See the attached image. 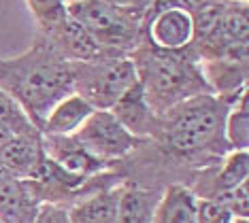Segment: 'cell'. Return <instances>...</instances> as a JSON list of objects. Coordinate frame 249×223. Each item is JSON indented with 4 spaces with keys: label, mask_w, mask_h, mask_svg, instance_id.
Returning <instances> with one entry per match:
<instances>
[{
    "label": "cell",
    "mask_w": 249,
    "mask_h": 223,
    "mask_svg": "<svg viewBox=\"0 0 249 223\" xmlns=\"http://www.w3.org/2000/svg\"><path fill=\"white\" fill-rule=\"evenodd\" d=\"M0 89L18 102L41 132L49 111L75 91L71 62L38 34L32 47L18 58H0Z\"/></svg>",
    "instance_id": "cell-1"
},
{
    "label": "cell",
    "mask_w": 249,
    "mask_h": 223,
    "mask_svg": "<svg viewBox=\"0 0 249 223\" xmlns=\"http://www.w3.org/2000/svg\"><path fill=\"white\" fill-rule=\"evenodd\" d=\"M105 2L113 4V7L132 11V13H137L139 17H145V13L149 11V7H151V2H154V0H105Z\"/></svg>",
    "instance_id": "cell-24"
},
{
    "label": "cell",
    "mask_w": 249,
    "mask_h": 223,
    "mask_svg": "<svg viewBox=\"0 0 249 223\" xmlns=\"http://www.w3.org/2000/svg\"><path fill=\"white\" fill-rule=\"evenodd\" d=\"M0 223H2V221H0Z\"/></svg>",
    "instance_id": "cell-28"
},
{
    "label": "cell",
    "mask_w": 249,
    "mask_h": 223,
    "mask_svg": "<svg viewBox=\"0 0 249 223\" xmlns=\"http://www.w3.org/2000/svg\"><path fill=\"white\" fill-rule=\"evenodd\" d=\"M109 111L117 117V121H120L130 134L137 136V138H151L158 130L160 115H156V113L151 111V106L147 104L143 87H141L139 81L134 83Z\"/></svg>",
    "instance_id": "cell-10"
},
{
    "label": "cell",
    "mask_w": 249,
    "mask_h": 223,
    "mask_svg": "<svg viewBox=\"0 0 249 223\" xmlns=\"http://www.w3.org/2000/svg\"><path fill=\"white\" fill-rule=\"evenodd\" d=\"M72 136L94 157L107 164H115L130 155L143 140L130 134L111 111H94Z\"/></svg>",
    "instance_id": "cell-5"
},
{
    "label": "cell",
    "mask_w": 249,
    "mask_h": 223,
    "mask_svg": "<svg viewBox=\"0 0 249 223\" xmlns=\"http://www.w3.org/2000/svg\"><path fill=\"white\" fill-rule=\"evenodd\" d=\"M164 189L122 183L115 223H151Z\"/></svg>",
    "instance_id": "cell-12"
},
{
    "label": "cell",
    "mask_w": 249,
    "mask_h": 223,
    "mask_svg": "<svg viewBox=\"0 0 249 223\" xmlns=\"http://www.w3.org/2000/svg\"><path fill=\"white\" fill-rule=\"evenodd\" d=\"M41 202L32 196L26 179H18L0 162V221L32 223Z\"/></svg>",
    "instance_id": "cell-9"
},
{
    "label": "cell",
    "mask_w": 249,
    "mask_h": 223,
    "mask_svg": "<svg viewBox=\"0 0 249 223\" xmlns=\"http://www.w3.org/2000/svg\"><path fill=\"white\" fill-rule=\"evenodd\" d=\"M32 13H35L41 32L49 30L60 19L69 15V2L66 0H28Z\"/></svg>",
    "instance_id": "cell-20"
},
{
    "label": "cell",
    "mask_w": 249,
    "mask_h": 223,
    "mask_svg": "<svg viewBox=\"0 0 249 223\" xmlns=\"http://www.w3.org/2000/svg\"><path fill=\"white\" fill-rule=\"evenodd\" d=\"M69 15L77 19L105 49L130 55L143 38V17L132 11L113 7L105 0L69 2Z\"/></svg>",
    "instance_id": "cell-3"
},
{
    "label": "cell",
    "mask_w": 249,
    "mask_h": 223,
    "mask_svg": "<svg viewBox=\"0 0 249 223\" xmlns=\"http://www.w3.org/2000/svg\"><path fill=\"white\" fill-rule=\"evenodd\" d=\"M120 189L122 185L107 187V189L94 191L89 196L72 202L66 208L71 221L72 223H115Z\"/></svg>",
    "instance_id": "cell-13"
},
{
    "label": "cell",
    "mask_w": 249,
    "mask_h": 223,
    "mask_svg": "<svg viewBox=\"0 0 249 223\" xmlns=\"http://www.w3.org/2000/svg\"><path fill=\"white\" fill-rule=\"evenodd\" d=\"M211 200L222 202L236 219H249V183L247 181H243L239 185L217 193V196Z\"/></svg>",
    "instance_id": "cell-21"
},
{
    "label": "cell",
    "mask_w": 249,
    "mask_h": 223,
    "mask_svg": "<svg viewBox=\"0 0 249 223\" xmlns=\"http://www.w3.org/2000/svg\"><path fill=\"white\" fill-rule=\"evenodd\" d=\"M96 108H92L79 94L72 91L64 100H60L45 119L41 134H53V136H69L75 134L83 121L92 115Z\"/></svg>",
    "instance_id": "cell-14"
},
{
    "label": "cell",
    "mask_w": 249,
    "mask_h": 223,
    "mask_svg": "<svg viewBox=\"0 0 249 223\" xmlns=\"http://www.w3.org/2000/svg\"><path fill=\"white\" fill-rule=\"evenodd\" d=\"M0 123L9 125L15 134H32L38 130L32 125V121L26 117V113L18 106V102L9 98L2 89H0Z\"/></svg>",
    "instance_id": "cell-19"
},
{
    "label": "cell",
    "mask_w": 249,
    "mask_h": 223,
    "mask_svg": "<svg viewBox=\"0 0 249 223\" xmlns=\"http://www.w3.org/2000/svg\"><path fill=\"white\" fill-rule=\"evenodd\" d=\"M224 134L232 151L249 149V87L243 89L239 98L230 104L224 121Z\"/></svg>",
    "instance_id": "cell-17"
},
{
    "label": "cell",
    "mask_w": 249,
    "mask_h": 223,
    "mask_svg": "<svg viewBox=\"0 0 249 223\" xmlns=\"http://www.w3.org/2000/svg\"><path fill=\"white\" fill-rule=\"evenodd\" d=\"M72 89L96 111H109L139 81L130 55L98 62H71Z\"/></svg>",
    "instance_id": "cell-4"
},
{
    "label": "cell",
    "mask_w": 249,
    "mask_h": 223,
    "mask_svg": "<svg viewBox=\"0 0 249 223\" xmlns=\"http://www.w3.org/2000/svg\"><path fill=\"white\" fill-rule=\"evenodd\" d=\"M45 159L43 134H15L4 145H0V162L18 179H32Z\"/></svg>",
    "instance_id": "cell-11"
},
{
    "label": "cell",
    "mask_w": 249,
    "mask_h": 223,
    "mask_svg": "<svg viewBox=\"0 0 249 223\" xmlns=\"http://www.w3.org/2000/svg\"><path fill=\"white\" fill-rule=\"evenodd\" d=\"M247 2H232L226 0L224 19H222V36L226 41L247 43L249 38V13Z\"/></svg>",
    "instance_id": "cell-18"
},
{
    "label": "cell",
    "mask_w": 249,
    "mask_h": 223,
    "mask_svg": "<svg viewBox=\"0 0 249 223\" xmlns=\"http://www.w3.org/2000/svg\"><path fill=\"white\" fill-rule=\"evenodd\" d=\"M15 132L9 128V125H4V123H0V145H4L9 138H13Z\"/></svg>",
    "instance_id": "cell-25"
},
{
    "label": "cell",
    "mask_w": 249,
    "mask_h": 223,
    "mask_svg": "<svg viewBox=\"0 0 249 223\" xmlns=\"http://www.w3.org/2000/svg\"><path fill=\"white\" fill-rule=\"evenodd\" d=\"M200 70L205 74L209 87L215 96H239L247 85V62H232V60H213L200 62Z\"/></svg>",
    "instance_id": "cell-15"
},
{
    "label": "cell",
    "mask_w": 249,
    "mask_h": 223,
    "mask_svg": "<svg viewBox=\"0 0 249 223\" xmlns=\"http://www.w3.org/2000/svg\"><path fill=\"white\" fill-rule=\"evenodd\" d=\"M234 223H247V219H236Z\"/></svg>",
    "instance_id": "cell-26"
},
{
    "label": "cell",
    "mask_w": 249,
    "mask_h": 223,
    "mask_svg": "<svg viewBox=\"0 0 249 223\" xmlns=\"http://www.w3.org/2000/svg\"><path fill=\"white\" fill-rule=\"evenodd\" d=\"M236 217L222 202L211 198H196V223H234Z\"/></svg>",
    "instance_id": "cell-22"
},
{
    "label": "cell",
    "mask_w": 249,
    "mask_h": 223,
    "mask_svg": "<svg viewBox=\"0 0 249 223\" xmlns=\"http://www.w3.org/2000/svg\"><path fill=\"white\" fill-rule=\"evenodd\" d=\"M130 60L137 68L139 83L145 100L156 115L202 94H213L205 74L188 51H164L141 41L130 51Z\"/></svg>",
    "instance_id": "cell-2"
},
{
    "label": "cell",
    "mask_w": 249,
    "mask_h": 223,
    "mask_svg": "<svg viewBox=\"0 0 249 223\" xmlns=\"http://www.w3.org/2000/svg\"><path fill=\"white\" fill-rule=\"evenodd\" d=\"M41 36L47 38V43L69 62H98V60L122 58L124 55V53H117V51L100 47L94 41L92 34L79 24L77 19H72L71 15L60 19L49 30L41 32Z\"/></svg>",
    "instance_id": "cell-7"
},
{
    "label": "cell",
    "mask_w": 249,
    "mask_h": 223,
    "mask_svg": "<svg viewBox=\"0 0 249 223\" xmlns=\"http://www.w3.org/2000/svg\"><path fill=\"white\" fill-rule=\"evenodd\" d=\"M151 223H196V196L188 185H166Z\"/></svg>",
    "instance_id": "cell-16"
},
{
    "label": "cell",
    "mask_w": 249,
    "mask_h": 223,
    "mask_svg": "<svg viewBox=\"0 0 249 223\" xmlns=\"http://www.w3.org/2000/svg\"><path fill=\"white\" fill-rule=\"evenodd\" d=\"M43 151L58 168L72 176H79V179H89V176H96L111 168V164L94 157L72 134H43Z\"/></svg>",
    "instance_id": "cell-8"
},
{
    "label": "cell",
    "mask_w": 249,
    "mask_h": 223,
    "mask_svg": "<svg viewBox=\"0 0 249 223\" xmlns=\"http://www.w3.org/2000/svg\"><path fill=\"white\" fill-rule=\"evenodd\" d=\"M143 38L151 47L164 51H183L194 38L192 13L183 7H164L143 17Z\"/></svg>",
    "instance_id": "cell-6"
},
{
    "label": "cell",
    "mask_w": 249,
    "mask_h": 223,
    "mask_svg": "<svg viewBox=\"0 0 249 223\" xmlns=\"http://www.w3.org/2000/svg\"><path fill=\"white\" fill-rule=\"evenodd\" d=\"M32 223H72L69 217V210L64 206H55V204H41L38 213Z\"/></svg>",
    "instance_id": "cell-23"
},
{
    "label": "cell",
    "mask_w": 249,
    "mask_h": 223,
    "mask_svg": "<svg viewBox=\"0 0 249 223\" xmlns=\"http://www.w3.org/2000/svg\"><path fill=\"white\" fill-rule=\"evenodd\" d=\"M232 2H247V0H232Z\"/></svg>",
    "instance_id": "cell-27"
}]
</instances>
